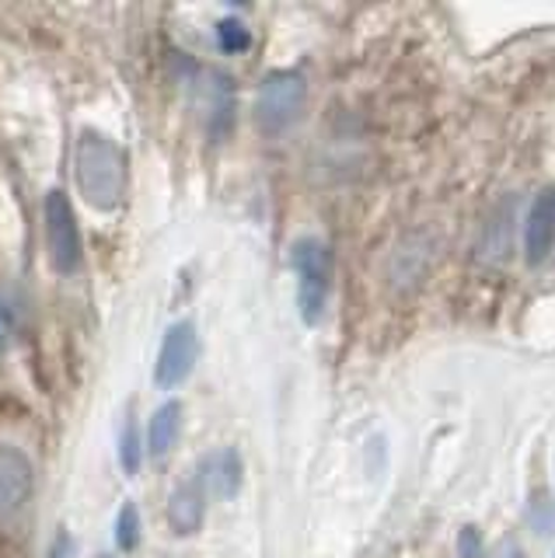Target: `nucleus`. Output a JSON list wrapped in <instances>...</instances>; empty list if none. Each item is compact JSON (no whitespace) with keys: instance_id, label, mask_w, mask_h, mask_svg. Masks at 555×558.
<instances>
[{"instance_id":"obj_1","label":"nucleus","mask_w":555,"mask_h":558,"mask_svg":"<svg viewBox=\"0 0 555 558\" xmlns=\"http://www.w3.org/2000/svg\"><path fill=\"white\" fill-rule=\"evenodd\" d=\"M74 168H77V185L81 196L88 199V206L109 214L119 203H123L126 192V154L123 147L109 140L98 130H84L77 140V154H74Z\"/></svg>"},{"instance_id":"obj_2","label":"nucleus","mask_w":555,"mask_h":558,"mask_svg":"<svg viewBox=\"0 0 555 558\" xmlns=\"http://www.w3.org/2000/svg\"><path fill=\"white\" fill-rule=\"evenodd\" d=\"M290 266L298 272L301 318L307 325H318L328 304V287H333V255L318 238H301L290 248Z\"/></svg>"},{"instance_id":"obj_3","label":"nucleus","mask_w":555,"mask_h":558,"mask_svg":"<svg viewBox=\"0 0 555 558\" xmlns=\"http://www.w3.org/2000/svg\"><path fill=\"white\" fill-rule=\"evenodd\" d=\"M307 98V84L298 70H273L266 74V81L258 84L255 95V126L276 136L283 133L287 126H293L304 109Z\"/></svg>"},{"instance_id":"obj_4","label":"nucleus","mask_w":555,"mask_h":558,"mask_svg":"<svg viewBox=\"0 0 555 558\" xmlns=\"http://www.w3.org/2000/svg\"><path fill=\"white\" fill-rule=\"evenodd\" d=\"M43 217H46V248H49V262H53V269L63 272V276L77 272L81 258H84L81 227H77V214H74L71 199H67L60 189L46 192Z\"/></svg>"},{"instance_id":"obj_5","label":"nucleus","mask_w":555,"mask_h":558,"mask_svg":"<svg viewBox=\"0 0 555 558\" xmlns=\"http://www.w3.org/2000/svg\"><path fill=\"white\" fill-rule=\"evenodd\" d=\"M200 360V336L193 322H176L161 339V353H158V366H154V380L161 388H179L182 380H189L193 366Z\"/></svg>"},{"instance_id":"obj_6","label":"nucleus","mask_w":555,"mask_h":558,"mask_svg":"<svg viewBox=\"0 0 555 558\" xmlns=\"http://www.w3.org/2000/svg\"><path fill=\"white\" fill-rule=\"evenodd\" d=\"M32 482H36L32 461L19 447L0 444V517H11L22 510L32 496Z\"/></svg>"},{"instance_id":"obj_7","label":"nucleus","mask_w":555,"mask_h":558,"mask_svg":"<svg viewBox=\"0 0 555 558\" xmlns=\"http://www.w3.org/2000/svg\"><path fill=\"white\" fill-rule=\"evenodd\" d=\"M552 252H555V189H542L524 220V258L531 266H542Z\"/></svg>"},{"instance_id":"obj_8","label":"nucleus","mask_w":555,"mask_h":558,"mask_svg":"<svg viewBox=\"0 0 555 558\" xmlns=\"http://www.w3.org/2000/svg\"><path fill=\"white\" fill-rule=\"evenodd\" d=\"M206 488V496L214 499H231L238 496L241 482H245V461L234 447H220L210 450L206 458L200 461V475H196Z\"/></svg>"},{"instance_id":"obj_9","label":"nucleus","mask_w":555,"mask_h":558,"mask_svg":"<svg viewBox=\"0 0 555 558\" xmlns=\"http://www.w3.org/2000/svg\"><path fill=\"white\" fill-rule=\"evenodd\" d=\"M206 520V488L200 478H185L168 499V527L176 537H193Z\"/></svg>"},{"instance_id":"obj_10","label":"nucleus","mask_w":555,"mask_h":558,"mask_svg":"<svg viewBox=\"0 0 555 558\" xmlns=\"http://www.w3.org/2000/svg\"><path fill=\"white\" fill-rule=\"evenodd\" d=\"M179 433H182V405L179 401H165V405L150 415V423H147V453L150 458H165V453L176 447L179 440Z\"/></svg>"},{"instance_id":"obj_11","label":"nucleus","mask_w":555,"mask_h":558,"mask_svg":"<svg viewBox=\"0 0 555 558\" xmlns=\"http://www.w3.org/2000/svg\"><path fill=\"white\" fill-rule=\"evenodd\" d=\"M206 126H210V136L214 140H224L234 126V87L224 74H214V87H210V119H206Z\"/></svg>"},{"instance_id":"obj_12","label":"nucleus","mask_w":555,"mask_h":558,"mask_svg":"<svg viewBox=\"0 0 555 558\" xmlns=\"http://www.w3.org/2000/svg\"><path fill=\"white\" fill-rule=\"evenodd\" d=\"M144 450L147 447L141 444V429H136V418H126L123 436H119V461H123L126 475H136V471H141Z\"/></svg>"},{"instance_id":"obj_13","label":"nucleus","mask_w":555,"mask_h":558,"mask_svg":"<svg viewBox=\"0 0 555 558\" xmlns=\"http://www.w3.org/2000/svg\"><path fill=\"white\" fill-rule=\"evenodd\" d=\"M116 545L119 551H133L141 545V513H136L133 502H126L116 517Z\"/></svg>"},{"instance_id":"obj_14","label":"nucleus","mask_w":555,"mask_h":558,"mask_svg":"<svg viewBox=\"0 0 555 558\" xmlns=\"http://www.w3.org/2000/svg\"><path fill=\"white\" fill-rule=\"evenodd\" d=\"M217 43L224 52H245L252 46V32L238 22V17H224L217 25Z\"/></svg>"},{"instance_id":"obj_15","label":"nucleus","mask_w":555,"mask_h":558,"mask_svg":"<svg viewBox=\"0 0 555 558\" xmlns=\"http://www.w3.org/2000/svg\"><path fill=\"white\" fill-rule=\"evenodd\" d=\"M531 523H534L538 534H552V527H555V506L542 493L531 499Z\"/></svg>"},{"instance_id":"obj_16","label":"nucleus","mask_w":555,"mask_h":558,"mask_svg":"<svg viewBox=\"0 0 555 558\" xmlns=\"http://www.w3.org/2000/svg\"><path fill=\"white\" fill-rule=\"evenodd\" d=\"M458 555L461 558H482V534H479V527H461V534H458Z\"/></svg>"},{"instance_id":"obj_17","label":"nucleus","mask_w":555,"mask_h":558,"mask_svg":"<svg viewBox=\"0 0 555 558\" xmlns=\"http://www.w3.org/2000/svg\"><path fill=\"white\" fill-rule=\"evenodd\" d=\"M74 537L67 534V531H60L57 537H53V545H49V555L46 558H74Z\"/></svg>"},{"instance_id":"obj_18","label":"nucleus","mask_w":555,"mask_h":558,"mask_svg":"<svg viewBox=\"0 0 555 558\" xmlns=\"http://www.w3.org/2000/svg\"><path fill=\"white\" fill-rule=\"evenodd\" d=\"M493 558H528V555H524V548L517 545V541H503Z\"/></svg>"},{"instance_id":"obj_19","label":"nucleus","mask_w":555,"mask_h":558,"mask_svg":"<svg viewBox=\"0 0 555 558\" xmlns=\"http://www.w3.org/2000/svg\"><path fill=\"white\" fill-rule=\"evenodd\" d=\"M8 342H11V322L4 318V311H0V353L8 349Z\"/></svg>"},{"instance_id":"obj_20","label":"nucleus","mask_w":555,"mask_h":558,"mask_svg":"<svg viewBox=\"0 0 555 558\" xmlns=\"http://www.w3.org/2000/svg\"><path fill=\"white\" fill-rule=\"evenodd\" d=\"M95 558H116V555H109V551H98Z\"/></svg>"}]
</instances>
